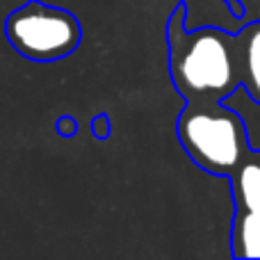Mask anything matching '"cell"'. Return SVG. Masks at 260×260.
<instances>
[{"label": "cell", "instance_id": "1", "mask_svg": "<svg viewBox=\"0 0 260 260\" xmlns=\"http://www.w3.org/2000/svg\"><path fill=\"white\" fill-rule=\"evenodd\" d=\"M183 18L178 5L167 25L171 80L187 101H221L240 85L238 37L217 27L187 32Z\"/></svg>", "mask_w": 260, "mask_h": 260}, {"label": "cell", "instance_id": "2", "mask_svg": "<svg viewBox=\"0 0 260 260\" xmlns=\"http://www.w3.org/2000/svg\"><path fill=\"white\" fill-rule=\"evenodd\" d=\"M185 153L208 174L231 176L249 153L247 126L221 101H187L178 117Z\"/></svg>", "mask_w": 260, "mask_h": 260}, {"label": "cell", "instance_id": "3", "mask_svg": "<svg viewBox=\"0 0 260 260\" xmlns=\"http://www.w3.org/2000/svg\"><path fill=\"white\" fill-rule=\"evenodd\" d=\"M5 35L30 62H57L80 46L82 27L71 12L41 0H27L5 21Z\"/></svg>", "mask_w": 260, "mask_h": 260}, {"label": "cell", "instance_id": "4", "mask_svg": "<svg viewBox=\"0 0 260 260\" xmlns=\"http://www.w3.org/2000/svg\"><path fill=\"white\" fill-rule=\"evenodd\" d=\"M233 197L238 210L260 217V153L249 151L231 174Z\"/></svg>", "mask_w": 260, "mask_h": 260}, {"label": "cell", "instance_id": "5", "mask_svg": "<svg viewBox=\"0 0 260 260\" xmlns=\"http://www.w3.org/2000/svg\"><path fill=\"white\" fill-rule=\"evenodd\" d=\"M238 62L240 85H244L249 96L260 103V21L249 23L238 35Z\"/></svg>", "mask_w": 260, "mask_h": 260}, {"label": "cell", "instance_id": "6", "mask_svg": "<svg viewBox=\"0 0 260 260\" xmlns=\"http://www.w3.org/2000/svg\"><path fill=\"white\" fill-rule=\"evenodd\" d=\"M231 247L235 258H260V217L235 208Z\"/></svg>", "mask_w": 260, "mask_h": 260}]
</instances>
